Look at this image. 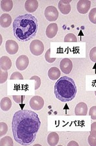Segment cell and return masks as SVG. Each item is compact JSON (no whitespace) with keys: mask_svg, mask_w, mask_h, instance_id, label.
Returning <instances> with one entry per match:
<instances>
[{"mask_svg":"<svg viewBox=\"0 0 96 146\" xmlns=\"http://www.w3.org/2000/svg\"><path fill=\"white\" fill-rule=\"evenodd\" d=\"M41 122L38 114L32 110H20L14 114L12 131L15 141L25 146L31 145L36 140Z\"/></svg>","mask_w":96,"mask_h":146,"instance_id":"cell-1","label":"cell"},{"mask_svg":"<svg viewBox=\"0 0 96 146\" xmlns=\"http://www.w3.org/2000/svg\"><path fill=\"white\" fill-rule=\"evenodd\" d=\"M38 29V20L31 14L18 16L13 22L14 36L20 42H27L33 38L36 35Z\"/></svg>","mask_w":96,"mask_h":146,"instance_id":"cell-2","label":"cell"},{"mask_svg":"<svg viewBox=\"0 0 96 146\" xmlns=\"http://www.w3.org/2000/svg\"><path fill=\"white\" fill-rule=\"evenodd\" d=\"M77 89L75 82L67 76L60 77L54 86L55 97L62 102H69L75 98Z\"/></svg>","mask_w":96,"mask_h":146,"instance_id":"cell-3","label":"cell"},{"mask_svg":"<svg viewBox=\"0 0 96 146\" xmlns=\"http://www.w3.org/2000/svg\"><path fill=\"white\" fill-rule=\"evenodd\" d=\"M29 49L32 55L35 56H40L42 55L44 53V46L42 41L39 40H34L30 44Z\"/></svg>","mask_w":96,"mask_h":146,"instance_id":"cell-4","label":"cell"},{"mask_svg":"<svg viewBox=\"0 0 96 146\" xmlns=\"http://www.w3.org/2000/svg\"><path fill=\"white\" fill-rule=\"evenodd\" d=\"M44 16L50 22H55L58 18V11L55 7L48 6L44 11Z\"/></svg>","mask_w":96,"mask_h":146,"instance_id":"cell-5","label":"cell"},{"mask_svg":"<svg viewBox=\"0 0 96 146\" xmlns=\"http://www.w3.org/2000/svg\"><path fill=\"white\" fill-rule=\"evenodd\" d=\"M29 105L34 110H41L44 106V99L38 96H33L29 101Z\"/></svg>","mask_w":96,"mask_h":146,"instance_id":"cell-6","label":"cell"},{"mask_svg":"<svg viewBox=\"0 0 96 146\" xmlns=\"http://www.w3.org/2000/svg\"><path fill=\"white\" fill-rule=\"evenodd\" d=\"M29 64V60L28 56L25 55H20L16 61V66L18 70L23 71L26 70Z\"/></svg>","mask_w":96,"mask_h":146,"instance_id":"cell-7","label":"cell"},{"mask_svg":"<svg viewBox=\"0 0 96 146\" xmlns=\"http://www.w3.org/2000/svg\"><path fill=\"white\" fill-rule=\"evenodd\" d=\"M60 68L61 71L66 74H69L73 69L72 61L68 58H64L60 61Z\"/></svg>","mask_w":96,"mask_h":146,"instance_id":"cell-8","label":"cell"},{"mask_svg":"<svg viewBox=\"0 0 96 146\" xmlns=\"http://www.w3.org/2000/svg\"><path fill=\"white\" fill-rule=\"evenodd\" d=\"M91 7V1L88 0H81L77 4V9L79 13L85 15Z\"/></svg>","mask_w":96,"mask_h":146,"instance_id":"cell-9","label":"cell"},{"mask_svg":"<svg viewBox=\"0 0 96 146\" xmlns=\"http://www.w3.org/2000/svg\"><path fill=\"white\" fill-rule=\"evenodd\" d=\"M5 49L9 55H15L18 51L19 46L16 41L13 40H8L5 43Z\"/></svg>","mask_w":96,"mask_h":146,"instance_id":"cell-10","label":"cell"},{"mask_svg":"<svg viewBox=\"0 0 96 146\" xmlns=\"http://www.w3.org/2000/svg\"><path fill=\"white\" fill-rule=\"evenodd\" d=\"M72 1H64V0H62L60 1L58 3V7L60 13L63 15H68L71 11V5H70V3Z\"/></svg>","mask_w":96,"mask_h":146,"instance_id":"cell-11","label":"cell"},{"mask_svg":"<svg viewBox=\"0 0 96 146\" xmlns=\"http://www.w3.org/2000/svg\"><path fill=\"white\" fill-rule=\"evenodd\" d=\"M58 25L56 23H51L47 27L46 30V35L49 38H53L57 34Z\"/></svg>","mask_w":96,"mask_h":146,"instance_id":"cell-12","label":"cell"},{"mask_svg":"<svg viewBox=\"0 0 96 146\" xmlns=\"http://www.w3.org/2000/svg\"><path fill=\"white\" fill-rule=\"evenodd\" d=\"M88 112V106L84 102H80L76 105L75 114L77 116H86Z\"/></svg>","mask_w":96,"mask_h":146,"instance_id":"cell-13","label":"cell"},{"mask_svg":"<svg viewBox=\"0 0 96 146\" xmlns=\"http://www.w3.org/2000/svg\"><path fill=\"white\" fill-rule=\"evenodd\" d=\"M38 2L36 0H27L25 3V9L29 13H32L37 10Z\"/></svg>","mask_w":96,"mask_h":146,"instance_id":"cell-14","label":"cell"},{"mask_svg":"<svg viewBox=\"0 0 96 146\" xmlns=\"http://www.w3.org/2000/svg\"><path fill=\"white\" fill-rule=\"evenodd\" d=\"M12 66V61L7 56H3L0 58V68L1 70L8 71Z\"/></svg>","mask_w":96,"mask_h":146,"instance_id":"cell-15","label":"cell"},{"mask_svg":"<svg viewBox=\"0 0 96 146\" xmlns=\"http://www.w3.org/2000/svg\"><path fill=\"white\" fill-rule=\"evenodd\" d=\"M12 23V18L10 15L5 13L0 17V25L3 28H7Z\"/></svg>","mask_w":96,"mask_h":146,"instance_id":"cell-16","label":"cell"},{"mask_svg":"<svg viewBox=\"0 0 96 146\" xmlns=\"http://www.w3.org/2000/svg\"><path fill=\"white\" fill-rule=\"evenodd\" d=\"M60 74H61V73H60V70L57 67H51L50 68L48 72L49 78L52 81H55V80L59 79Z\"/></svg>","mask_w":96,"mask_h":146,"instance_id":"cell-17","label":"cell"},{"mask_svg":"<svg viewBox=\"0 0 96 146\" xmlns=\"http://www.w3.org/2000/svg\"><path fill=\"white\" fill-rule=\"evenodd\" d=\"M47 141H48V144L50 146H55L57 145L59 141V136L55 132H52L50 133L47 138Z\"/></svg>","mask_w":96,"mask_h":146,"instance_id":"cell-18","label":"cell"},{"mask_svg":"<svg viewBox=\"0 0 96 146\" xmlns=\"http://www.w3.org/2000/svg\"><path fill=\"white\" fill-rule=\"evenodd\" d=\"M12 107V101L10 98L5 97L2 98L0 101V107L1 109L5 112H7L11 109Z\"/></svg>","mask_w":96,"mask_h":146,"instance_id":"cell-19","label":"cell"},{"mask_svg":"<svg viewBox=\"0 0 96 146\" xmlns=\"http://www.w3.org/2000/svg\"><path fill=\"white\" fill-rule=\"evenodd\" d=\"M13 8V1L11 0H3L1 1V9L5 12L11 11Z\"/></svg>","mask_w":96,"mask_h":146,"instance_id":"cell-20","label":"cell"},{"mask_svg":"<svg viewBox=\"0 0 96 146\" xmlns=\"http://www.w3.org/2000/svg\"><path fill=\"white\" fill-rule=\"evenodd\" d=\"M0 145L1 146H13L14 143L13 139L10 136H5L1 138L0 140Z\"/></svg>","mask_w":96,"mask_h":146,"instance_id":"cell-21","label":"cell"},{"mask_svg":"<svg viewBox=\"0 0 96 146\" xmlns=\"http://www.w3.org/2000/svg\"><path fill=\"white\" fill-rule=\"evenodd\" d=\"M88 142L91 146H96V132L90 131V135L88 136Z\"/></svg>","mask_w":96,"mask_h":146,"instance_id":"cell-22","label":"cell"},{"mask_svg":"<svg viewBox=\"0 0 96 146\" xmlns=\"http://www.w3.org/2000/svg\"><path fill=\"white\" fill-rule=\"evenodd\" d=\"M64 42H77V38L73 33H68L66 35L64 38Z\"/></svg>","mask_w":96,"mask_h":146,"instance_id":"cell-23","label":"cell"},{"mask_svg":"<svg viewBox=\"0 0 96 146\" xmlns=\"http://www.w3.org/2000/svg\"><path fill=\"white\" fill-rule=\"evenodd\" d=\"M89 20L93 24H96V8L91 9L88 15Z\"/></svg>","mask_w":96,"mask_h":146,"instance_id":"cell-24","label":"cell"},{"mask_svg":"<svg viewBox=\"0 0 96 146\" xmlns=\"http://www.w3.org/2000/svg\"><path fill=\"white\" fill-rule=\"evenodd\" d=\"M8 131V126L4 122H1L0 123V136L2 137L5 136Z\"/></svg>","mask_w":96,"mask_h":146,"instance_id":"cell-25","label":"cell"},{"mask_svg":"<svg viewBox=\"0 0 96 146\" xmlns=\"http://www.w3.org/2000/svg\"><path fill=\"white\" fill-rule=\"evenodd\" d=\"M44 57H45V60L49 63H53L56 60L55 57H54V58L51 57V49L50 48L48 49V51H46Z\"/></svg>","mask_w":96,"mask_h":146,"instance_id":"cell-26","label":"cell"},{"mask_svg":"<svg viewBox=\"0 0 96 146\" xmlns=\"http://www.w3.org/2000/svg\"><path fill=\"white\" fill-rule=\"evenodd\" d=\"M8 78V72L7 71L1 70L0 71V82L1 84H3L5 82Z\"/></svg>","mask_w":96,"mask_h":146,"instance_id":"cell-27","label":"cell"},{"mask_svg":"<svg viewBox=\"0 0 96 146\" xmlns=\"http://www.w3.org/2000/svg\"><path fill=\"white\" fill-rule=\"evenodd\" d=\"M30 80H34L35 81V90H38L40 88V86L41 85V79L38 76H36V75H34V76L31 77L30 78Z\"/></svg>","mask_w":96,"mask_h":146,"instance_id":"cell-28","label":"cell"},{"mask_svg":"<svg viewBox=\"0 0 96 146\" xmlns=\"http://www.w3.org/2000/svg\"><path fill=\"white\" fill-rule=\"evenodd\" d=\"M11 80H23V75L21 74V73L18 72H15L11 76Z\"/></svg>","mask_w":96,"mask_h":146,"instance_id":"cell-29","label":"cell"},{"mask_svg":"<svg viewBox=\"0 0 96 146\" xmlns=\"http://www.w3.org/2000/svg\"><path fill=\"white\" fill-rule=\"evenodd\" d=\"M90 59L93 62H96V47L93 48L90 51Z\"/></svg>","mask_w":96,"mask_h":146,"instance_id":"cell-30","label":"cell"},{"mask_svg":"<svg viewBox=\"0 0 96 146\" xmlns=\"http://www.w3.org/2000/svg\"><path fill=\"white\" fill-rule=\"evenodd\" d=\"M14 101H15L16 103H22L24 101V99L25 98V96H13Z\"/></svg>","mask_w":96,"mask_h":146,"instance_id":"cell-31","label":"cell"},{"mask_svg":"<svg viewBox=\"0 0 96 146\" xmlns=\"http://www.w3.org/2000/svg\"><path fill=\"white\" fill-rule=\"evenodd\" d=\"M89 115L91 116V118L93 120H96V106H93L90 108L89 111Z\"/></svg>","mask_w":96,"mask_h":146,"instance_id":"cell-32","label":"cell"},{"mask_svg":"<svg viewBox=\"0 0 96 146\" xmlns=\"http://www.w3.org/2000/svg\"><path fill=\"white\" fill-rule=\"evenodd\" d=\"M78 146V143H77L75 141H71L70 143H68V146Z\"/></svg>","mask_w":96,"mask_h":146,"instance_id":"cell-33","label":"cell"},{"mask_svg":"<svg viewBox=\"0 0 96 146\" xmlns=\"http://www.w3.org/2000/svg\"><path fill=\"white\" fill-rule=\"evenodd\" d=\"M91 131L96 132V122H93V123L91 125Z\"/></svg>","mask_w":96,"mask_h":146,"instance_id":"cell-34","label":"cell"},{"mask_svg":"<svg viewBox=\"0 0 96 146\" xmlns=\"http://www.w3.org/2000/svg\"><path fill=\"white\" fill-rule=\"evenodd\" d=\"M95 96H96V91L95 92Z\"/></svg>","mask_w":96,"mask_h":146,"instance_id":"cell-35","label":"cell"}]
</instances>
